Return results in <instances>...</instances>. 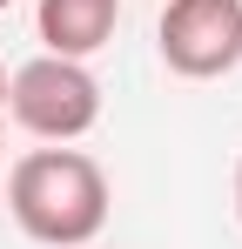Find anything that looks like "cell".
<instances>
[{"label":"cell","mask_w":242,"mask_h":249,"mask_svg":"<svg viewBox=\"0 0 242 249\" xmlns=\"http://www.w3.org/2000/svg\"><path fill=\"white\" fill-rule=\"evenodd\" d=\"M7 189V215L14 229L40 249H87L101 229H108V209H115V189H108V168L94 162L74 142H47V148H27L20 162L0 175Z\"/></svg>","instance_id":"obj_1"},{"label":"cell","mask_w":242,"mask_h":249,"mask_svg":"<svg viewBox=\"0 0 242 249\" xmlns=\"http://www.w3.org/2000/svg\"><path fill=\"white\" fill-rule=\"evenodd\" d=\"M7 122L20 135H34V142H81L101 122V81H94V68L40 47L34 61H20L7 74Z\"/></svg>","instance_id":"obj_2"},{"label":"cell","mask_w":242,"mask_h":249,"mask_svg":"<svg viewBox=\"0 0 242 249\" xmlns=\"http://www.w3.org/2000/svg\"><path fill=\"white\" fill-rule=\"evenodd\" d=\"M155 54L182 81H222L242 68V0H168L155 14Z\"/></svg>","instance_id":"obj_3"},{"label":"cell","mask_w":242,"mask_h":249,"mask_svg":"<svg viewBox=\"0 0 242 249\" xmlns=\"http://www.w3.org/2000/svg\"><path fill=\"white\" fill-rule=\"evenodd\" d=\"M121 27V0H34V34L47 54L94 61Z\"/></svg>","instance_id":"obj_4"},{"label":"cell","mask_w":242,"mask_h":249,"mask_svg":"<svg viewBox=\"0 0 242 249\" xmlns=\"http://www.w3.org/2000/svg\"><path fill=\"white\" fill-rule=\"evenodd\" d=\"M0 122H7V61H0Z\"/></svg>","instance_id":"obj_5"},{"label":"cell","mask_w":242,"mask_h":249,"mask_svg":"<svg viewBox=\"0 0 242 249\" xmlns=\"http://www.w3.org/2000/svg\"><path fill=\"white\" fill-rule=\"evenodd\" d=\"M236 222H242V162H236Z\"/></svg>","instance_id":"obj_6"},{"label":"cell","mask_w":242,"mask_h":249,"mask_svg":"<svg viewBox=\"0 0 242 249\" xmlns=\"http://www.w3.org/2000/svg\"><path fill=\"white\" fill-rule=\"evenodd\" d=\"M0 175H7V148H0Z\"/></svg>","instance_id":"obj_7"},{"label":"cell","mask_w":242,"mask_h":249,"mask_svg":"<svg viewBox=\"0 0 242 249\" xmlns=\"http://www.w3.org/2000/svg\"><path fill=\"white\" fill-rule=\"evenodd\" d=\"M7 7H14V0H0V14H7Z\"/></svg>","instance_id":"obj_8"},{"label":"cell","mask_w":242,"mask_h":249,"mask_svg":"<svg viewBox=\"0 0 242 249\" xmlns=\"http://www.w3.org/2000/svg\"><path fill=\"white\" fill-rule=\"evenodd\" d=\"M87 249H94V243H87Z\"/></svg>","instance_id":"obj_9"}]
</instances>
